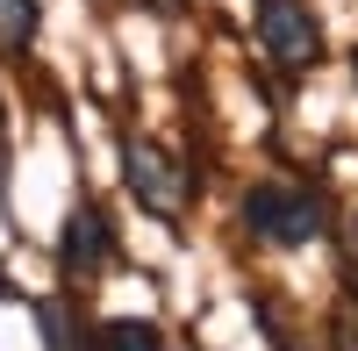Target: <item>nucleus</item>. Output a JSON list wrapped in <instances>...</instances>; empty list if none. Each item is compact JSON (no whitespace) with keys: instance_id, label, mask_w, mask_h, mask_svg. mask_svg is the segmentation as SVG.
<instances>
[{"instance_id":"obj_1","label":"nucleus","mask_w":358,"mask_h":351,"mask_svg":"<svg viewBox=\"0 0 358 351\" xmlns=\"http://www.w3.org/2000/svg\"><path fill=\"white\" fill-rule=\"evenodd\" d=\"M244 229L273 251H308L330 229V201H322V187H301V180H258L244 194Z\"/></svg>"},{"instance_id":"obj_2","label":"nucleus","mask_w":358,"mask_h":351,"mask_svg":"<svg viewBox=\"0 0 358 351\" xmlns=\"http://www.w3.org/2000/svg\"><path fill=\"white\" fill-rule=\"evenodd\" d=\"M122 187L136 194V208L158 215V222H179V215H187V201H194L187 165H179L158 136H122Z\"/></svg>"},{"instance_id":"obj_3","label":"nucleus","mask_w":358,"mask_h":351,"mask_svg":"<svg viewBox=\"0 0 358 351\" xmlns=\"http://www.w3.org/2000/svg\"><path fill=\"white\" fill-rule=\"evenodd\" d=\"M251 29H258L265 57H273L287 79H294V72H315V65H322V50H330L308 0H258V8H251Z\"/></svg>"},{"instance_id":"obj_4","label":"nucleus","mask_w":358,"mask_h":351,"mask_svg":"<svg viewBox=\"0 0 358 351\" xmlns=\"http://www.w3.org/2000/svg\"><path fill=\"white\" fill-rule=\"evenodd\" d=\"M57 266H65L72 280H94L115 266V222L101 201H79V208L65 215V229H57Z\"/></svg>"},{"instance_id":"obj_5","label":"nucleus","mask_w":358,"mask_h":351,"mask_svg":"<svg viewBox=\"0 0 358 351\" xmlns=\"http://www.w3.org/2000/svg\"><path fill=\"white\" fill-rule=\"evenodd\" d=\"M36 36H43V8L36 0H0V50H36Z\"/></svg>"},{"instance_id":"obj_6","label":"nucleus","mask_w":358,"mask_h":351,"mask_svg":"<svg viewBox=\"0 0 358 351\" xmlns=\"http://www.w3.org/2000/svg\"><path fill=\"white\" fill-rule=\"evenodd\" d=\"M86 351H165V337H158V323L115 315V323H101V330H94V344H86Z\"/></svg>"},{"instance_id":"obj_7","label":"nucleus","mask_w":358,"mask_h":351,"mask_svg":"<svg viewBox=\"0 0 358 351\" xmlns=\"http://www.w3.org/2000/svg\"><path fill=\"white\" fill-rule=\"evenodd\" d=\"M36 330H43V351H86V337H79L65 301H36Z\"/></svg>"},{"instance_id":"obj_8","label":"nucleus","mask_w":358,"mask_h":351,"mask_svg":"<svg viewBox=\"0 0 358 351\" xmlns=\"http://www.w3.org/2000/svg\"><path fill=\"white\" fill-rule=\"evenodd\" d=\"M330 351H358V301L330 308Z\"/></svg>"},{"instance_id":"obj_9","label":"nucleus","mask_w":358,"mask_h":351,"mask_svg":"<svg viewBox=\"0 0 358 351\" xmlns=\"http://www.w3.org/2000/svg\"><path fill=\"white\" fill-rule=\"evenodd\" d=\"M122 8H136V15H158V22H172V15H187V0H122Z\"/></svg>"}]
</instances>
